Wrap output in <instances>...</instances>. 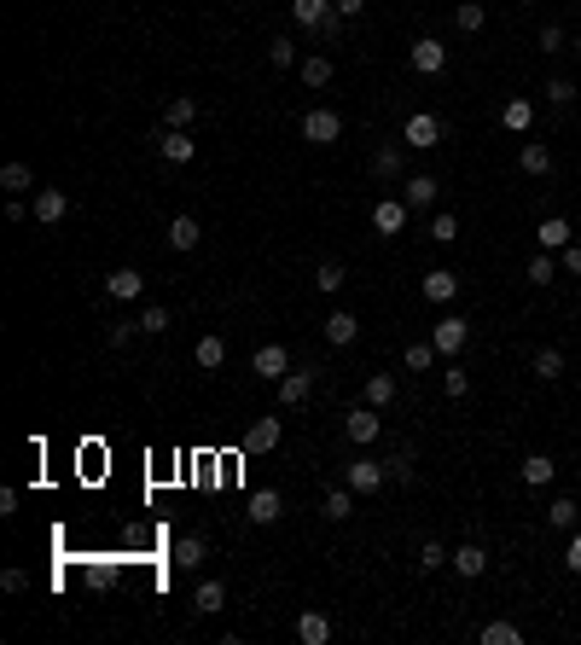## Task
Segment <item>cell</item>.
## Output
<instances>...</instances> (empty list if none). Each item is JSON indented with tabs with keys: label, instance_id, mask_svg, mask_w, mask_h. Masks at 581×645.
I'll use <instances>...</instances> for the list:
<instances>
[{
	"label": "cell",
	"instance_id": "obj_1",
	"mask_svg": "<svg viewBox=\"0 0 581 645\" xmlns=\"http://www.w3.org/2000/svg\"><path fill=\"white\" fill-rule=\"evenodd\" d=\"M303 140H314V146H338L343 140V117L338 110H326V105H314L303 117Z\"/></svg>",
	"mask_w": 581,
	"mask_h": 645
},
{
	"label": "cell",
	"instance_id": "obj_2",
	"mask_svg": "<svg viewBox=\"0 0 581 645\" xmlns=\"http://www.w3.org/2000/svg\"><path fill=\"white\" fill-rule=\"evenodd\" d=\"M343 437H349L355 448H373V442L384 437V419H378V407H355V413L343 419Z\"/></svg>",
	"mask_w": 581,
	"mask_h": 645
},
{
	"label": "cell",
	"instance_id": "obj_3",
	"mask_svg": "<svg viewBox=\"0 0 581 645\" xmlns=\"http://www.w3.org/2000/svg\"><path fill=\"white\" fill-rule=\"evenodd\" d=\"M430 343H436V355H460L465 343H471V326H465L460 314H442L436 326H430Z\"/></svg>",
	"mask_w": 581,
	"mask_h": 645
},
{
	"label": "cell",
	"instance_id": "obj_4",
	"mask_svg": "<svg viewBox=\"0 0 581 645\" xmlns=\"http://www.w3.org/2000/svg\"><path fill=\"white\" fill-rule=\"evenodd\" d=\"M251 372H256V378H268V384H279L291 372V349H286V343H262V349L251 355Z\"/></svg>",
	"mask_w": 581,
	"mask_h": 645
},
{
	"label": "cell",
	"instance_id": "obj_5",
	"mask_svg": "<svg viewBox=\"0 0 581 645\" xmlns=\"http://www.w3.org/2000/svg\"><path fill=\"white\" fill-rule=\"evenodd\" d=\"M343 482H349L355 494H378V489L390 482V465H384V460H355L349 471H343Z\"/></svg>",
	"mask_w": 581,
	"mask_h": 645
},
{
	"label": "cell",
	"instance_id": "obj_6",
	"mask_svg": "<svg viewBox=\"0 0 581 645\" xmlns=\"http://www.w3.org/2000/svg\"><path fill=\"white\" fill-rule=\"evenodd\" d=\"M407 216H413V204H407V198H384V204H373V227H378V239H395V233L407 227Z\"/></svg>",
	"mask_w": 581,
	"mask_h": 645
},
{
	"label": "cell",
	"instance_id": "obj_7",
	"mask_svg": "<svg viewBox=\"0 0 581 645\" xmlns=\"http://www.w3.org/2000/svg\"><path fill=\"white\" fill-rule=\"evenodd\" d=\"M407 146H413V152H430V146H442V122L430 117V110H413V117H407V134H401Z\"/></svg>",
	"mask_w": 581,
	"mask_h": 645
},
{
	"label": "cell",
	"instance_id": "obj_8",
	"mask_svg": "<svg viewBox=\"0 0 581 645\" xmlns=\"http://www.w3.org/2000/svg\"><path fill=\"white\" fill-rule=\"evenodd\" d=\"M279 437H286V425H279V419H256V425L244 430V454H274Z\"/></svg>",
	"mask_w": 581,
	"mask_h": 645
},
{
	"label": "cell",
	"instance_id": "obj_9",
	"mask_svg": "<svg viewBox=\"0 0 581 645\" xmlns=\"http://www.w3.org/2000/svg\"><path fill=\"white\" fill-rule=\"evenodd\" d=\"M65 216H70V198L58 192V186H41V192H35V221H41V227H58Z\"/></svg>",
	"mask_w": 581,
	"mask_h": 645
},
{
	"label": "cell",
	"instance_id": "obj_10",
	"mask_svg": "<svg viewBox=\"0 0 581 645\" xmlns=\"http://www.w3.org/2000/svg\"><path fill=\"white\" fill-rule=\"evenodd\" d=\"M407 58H413V70H418V76H436V70L448 65V47H442L436 35H425V41H413V53H407Z\"/></svg>",
	"mask_w": 581,
	"mask_h": 645
},
{
	"label": "cell",
	"instance_id": "obj_11",
	"mask_svg": "<svg viewBox=\"0 0 581 645\" xmlns=\"http://www.w3.org/2000/svg\"><path fill=\"white\" fill-rule=\"evenodd\" d=\"M355 500H361V494H355L349 482H338V489H326V500H320V517H331V524H349V517H355Z\"/></svg>",
	"mask_w": 581,
	"mask_h": 645
},
{
	"label": "cell",
	"instance_id": "obj_12",
	"mask_svg": "<svg viewBox=\"0 0 581 645\" xmlns=\"http://www.w3.org/2000/svg\"><path fill=\"white\" fill-rule=\"evenodd\" d=\"M448 564H453V576L477 581V576H483V570H489V552L477 547V541H460V547H453V558H448Z\"/></svg>",
	"mask_w": 581,
	"mask_h": 645
},
{
	"label": "cell",
	"instance_id": "obj_13",
	"mask_svg": "<svg viewBox=\"0 0 581 645\" xmlns=\"http://www.w3.org/2000/svg\"><path fill=\"white\" fill-rule=\"evenodd\" d=\"M401 198H407L413 209H430V204L442 198V181H436V175H407V181H401Z\"/></svg>",
	"mask_w": 581,
	"mask_h": 645
},
{
	"label": "cell",
	"instance_id": "obj_14",
	"mask_svg": "<svg viewBox=\"0 0 581 645\" xmlns=\"http://www.w3.org/2000/svg\"><path fill=\"white\" fill-rule=\"evenodd\" d=\"M251 524H279V517H286V500H279V489H256L251 494Z\"/></svg>",
	"mask_w": 581,
	"mask_h": 645
},
{
	"label": "cell",
	"instance_id": "obj_15",
	"mask_svg": "<svg viewBox=\"0 0 581 645\" xmlns=\"http://www.w3.org/2000/svg\"><path fill=\"white\" fill-rule=\"evenodd\" d=\"M157 152H163V163H192V157H198V146H192V134H187V128H163Z\"/></svg>",
	"mask_w": 581,
	"mask_h": 645
},
{
	"label": "cell",
	"instance_id": "obj_16",
	"mask_svg": "<svg viewBox=\"0 0 581 645\" xmlns=\"http://www.w3.org/2000/svg\"><path fill=\"white\" fill-rule=\"evenodd\" d=\"M425 296L430 303H453V296H460V274H453V268H430L425 274Z\"/></svg>",
	"mask_w": 581,
	"mask_h": 645
},
{
	"label": "cell",
	"instance_id": "obj_17",
	"mask_svg": "<svg viewBox=\"0 0 581 645\" xmlns=\"http://www.w3.org/2000/svg\"><path fill=\"white\" fill-rule=\"evenodd\" d=\"M331 12H338V0H291V18L303 23V30H320Z\"/></svg>",
	"mask_w": 581,
	"mask_h": 645
},
{
	"label": "cell",
	"instance_id": "obj_18",
	"mask_svg": "<svg viewBox=\"0 0 581 645\" xmlns=\"http://www.w3.org/2000/svg\"><path fill=\"white\" fill-rule=\"evenodd\" d=\"M140 291H145V279L134 274V268H117V274H105V296H117V303H134Z\"/></svg>",
	"mask_w": 581,
	"mask_h": 645
},
{
	"label": "cell",
	"instance_id": "obj_19",
	"mask_svg": "<svg viewBox=\"0 0 581 645\" xmlns=\"http://www.w3.org/2000/svg\"><path fill=\"white\" fill-rule=\"evenodd\" d=\"M535 239H541V251H564V244L576 239V227H570L564 216H547V221L535 227Z\"/></svg>",
	"mask_w": 581,
	"mask_h": 645
},
{
	"label": "cell",
	"instance_id": "obj_20",
	"mask_svg": "<svg viewBox=\"0 0 581 645\" xmlns=\"http://www.w3.org/2000/svg\"><path fill=\"white\" fill-rule=\"evenodd\" d=\"M308 395H314V372H286V378H279V402L286 407H303Z\"/></svg>",
	"mask_w": 581,
	"mask_h": 645
},
{
	"label": "cell",
	"instance_id": "obj_21",
	"mask_svg": "<svg viewBox=\"0 0 581 645\" xmlns=\"http://www.w3.org/2000/svg\"><path fill=\"white\" fill-rule=\"evenodd\" d=\"M169 558H175V570H198V564L209 558V541H204V535H180Z\"/></svg>",
	"mask_w": 581,
	"mask_h": 645
},
{
	"label": "cell",
	"instance_id": "obj_22",
	"mask_svg": "<svg viewBox=\"0 0 581 645\" xmlns=\"http://www.w3.org/2000/svg\"><path fill=\"white\" fill-rule=\"evenodd\" d=\"M296 640H303V645H326L331 640V616L303 611V616H296Z\"/></svg>",
	"mask_w": 581,
	"mask_h": 645
},
{
	"label": "cell",
	"instance_id": "obj_23",
	"mask_svg": "<svg viewBox=\"0 0 581 645\" xmlns=\"http://www.w3.org/2000/svg\"><path fill=\"white\" fill-rule=\"evenodd\" d=\"M326 338H331V343H338V349H349V343H355V338H361V320H355V314H349V308H338V314H331V320H326Z\"/></svg>",
	"mask_w": 581,
	"mask_h": 645
},
{
	"label": "cell",
	"instance_id": "obj_24",
	"mask_svg": "<svg viewBox=\"0 0 581 645\" xmlns=\"http://www.w3.org/2000/svg\"><path fill=\"white\" fill-rule=\"evenodd\" d=\"M517 477H524V482H529V489H547V482H552V477H559V465H552V460H547V454H529V460H524V465H517Z\"/></svg>",
	"mask_w": 581,
	"mask_h": 645
},
{
	"label": "cell",
	"instance_id": "obj_25",
	"mask_svg": "<svg viewBox=\"0 0 581 645\" xmlns=\"http://www.w3.org/2000/svg\"><path fill=\"white\" fill-rule=\"evenodd\" d=\"M517 163H524V175H552V146H541V140H524V152H517Z\"/></svg>",
	"mask_w": 581,
	"mask_h": 645
},
{
	"label": "cell",
	"instance_id": "obj_26",
	"mask_svg": "<svg viewBox=\"0 0 581 645\" xmlns=\"http://www.w3.org/2000/svg\"><path fill=\"white\" fill-rule=\"evenodd\" d=\"M169 244H175V251H198V244H204V227H198L192 216H175L169 221Z\"/></svg>",
	"mask_w": 581,
	"mask_h": 645
},
{
	"label": "cell",
	"instance_id": "obj_27",
	"mask_svg": "<svg viewBox=\"0 0 581 645\" xmlns=\"http://www.w3.org/2000/svg\"><path fill=\"white\" fill-rule=\"evenodd\" d=\"M198 122V99H187V93H175L163 105V128H192Z\"/></svg>",
	"mask_w": 581,
	"mask_h": 645
},
{
	"label": "cell",
	"instance_id": "obj_28",
	"mask_svg": "<svg viewBox=\"0 0 581 645\" xmlns=\"http://www.w3.org/2000/svg\"><path fill=\"white\" fill-rule=\"evenodd\" d=\"M500 122H506L512 134H524L529 122H535V99H506V105H500Z\"/></svg>",
	"mask_w": 581,
	"mask_h": 645
},
{
	"label": "cell",
	"instance_id": "obj_29",
	"mask_svg": "<svg viewBox=\"0 0 581 645\" xmlns=\"http://www.w3.org/2000/svg\"><path fill=\"white\" fill-rule=\"evenodd\" d=\"M221 605H227V588H221V581H198V593H192V611H198V616H216Z\"/></svg>",
	"mask_w": 581,
	"mask_h": 645
},
{
	"label": "cell",
	"instance_id": "obj_30",
	"mask_svg": "<svg viewBox=\"0 0 581 645\" xmlns=\"http://www.w3.org/2000/svg\"><path fill=\"white\" fill-rule=\"evenodd\" d=\"M192 361L204 367V372H216L221 361H227V343H221L216 331H204V338H198V349H192Z\"/></svg>",
	"mask_w": 581,
	"mask_h": 645
},
{
	"label": "cell",
	"instance_id": "obj_31",
	"mask_svg": "<svg viewBox=\"0 0 581 645\" xmlns=\"http://www.w3.org/2000/svg\"><path fill=\"white\" fill-rule=\"evenodd\" d=\"M547 524H552V529H576V524H581V506L570 500V494H559V500L547 506Z\"/></svg>",
	"mask_w": 581,
	"mask_h": 645
},
{
	"label": "cell",
	"instance_id": "obj_32",
	"mask_svg": "<svg viewBox=\"0 0 581 645\" xmlns=\"http://www.w3.org/2000/svg\"><path fill=\"white\" fill-rule=\"evenodd\" d=\"M535 378H541V384L564 378V349H552V343H547V349H535Z\"/></svg>",
	"mask_w": 581,
	"mask_h": 645
},
{
	"label": "cell",
	"instance_id": "obj_33",
	"mask_svg": "<svg viewBox=\"0 0 581 645\" xmlns=\"http://www.w3.org/2000/svg\"><path fill=\"white\" fill-rule=\"evenodd\" d=\"M169 326H175V314H169V308L163 303H152V308H140V331H145V338H163V331Z\"/></svg>",
	"mask_w": 581,
	"mask_h": 645
},
{
	"label": "cell",
	"instance_id": "obj_34",
	"mask_svg": "<svg viewBox=\"0 0 581 645\" xmlns=\"http://www.w3.org/2000/svg\"><path fill=\"white\" fill-rule=\"evenodd\" d=\"M483 645H524V628H512V623H500V616H494V623H483V634H477Z\"/></svg>",
	"mask_w": 581,
	"mask_h": 645
},
{
	"label": "cell",
	"instance_id": "obj_35",
	"mask_svg": "<svg viewBox=\"0 0 581 645\" xmlns=\"http://www.w3.org/2000/svg\"><path fill=\"white\" fill-rule=\"evenodd\" d=\"M373 175H378V181H395V175H401V146H378V152H373Z\"/></svg>",
	"mask_w": 581,
	"mask_h": 645
},
{
	"label": "cell",
	"instance_id": "obj_36",
	"mask_svg": "<svg viewBox=\"0 0 581 645\" xmlns=\"http://www.w3.org/2000/svg\"><path fill=\"white\" fill-rule=\"evenodd\" d=\"M395 402V378L390 372H373V378H366V407H390Z\"/></svg>",
	"mask_w": 581,
	"mask_h": 645
},
{
	"label": "cell",
	"instance_id": "obj_37",
	"mask_svg": "<svg viewBox=\"0 0 581 645\" xmlns=\"http://www.w3.org/2000/svg\"><path fill=\"white\" fill-rule=\"evenodd\" d=\"M0 186H6L12 198H23V192H30V186H35V175H30V163H6V169H0Z\"/></svg>",
	"mask_w": 581,
	"mask_h": 645
},
{
	"label": "cell",
	"instance_id": "obj_38",
	"mask_svg": "<svg viewBox=\"0 0 581 645\" xmlns=\"http://www.w3.org/2000/svg\"><path fill=\"white\" fill-rule=\"evenodd\" d=\"M524 279H529V285H552V279H559V262H552V251H541L535 262L524 268Z\"/></svg>",
	"mask_w": 581,
	"mask_h": 645
},
{
	"label": "cell",
	"instance_id": "obj_39",
	"mask_svg": "<svg viewBox=\"0 0 581 645\" xmlns=\"http://www.w3.org/2000/svg\"><path fill=\"white\" fill-rule=\"evenodd\" d=\"M343 279H349V274H343V262H320L314 268V291H326V296L343 291Z\"/></svg>",
	"mask_w": 581,
	"mask_h": 645
},
{
	"label": "cell",
	"instance_id": "obj_40",
	"mask_svg": "<svg viewBox=\"0 0 581 645\" xmlns=\"http://www.w3.org/2000/svg\"><path fill=\"white\" fill-rule=\"evenodd\" d=\"M483 18H489V12L477 6V0H460V6H453V23H460L465 35H477V30H483Z\"/></svg>",
	"mask_w": 581,
	"mask_h": 645
},
{
	"label": "cell",
	"instance_id": "obj_41",
	"mask_svg": "<svg viewBox=\"0 0 581 645\" xmlns=\"http://www.w3.org/2000/svg\"><path fill=\"white\" fill-rule=\"evenodd\" d=\"M442 390H448V402H465V395H471V378H465V367H460V361L442 372Z\"/></svg>",
	"mask_w": 581,
	"mask_h": 645
},
{
	"label": "cell",
	"instance_id": "obj_42",
	"mask_svg": "<svg viewBox=\"0 0 581 645\" xmlns=\"http://www.w3.org/2000/svg\"><path fill=\"white\" fill-rule=\"evenodd\" d=\"M296 70H303V82H308V88H326V82H331V58H303V65H296Z\"/></svg>",
	"mask_w": 581,
	"mask_h": 645
},
{
	"label": "cell",
	"instance_id": "obj_43",
	"mask_svg": "<svg viewBox=\"0 0 581 645\" xmlns=\"http://www.w3.org/2000/svg\"><path fill=\"white\" fill-rule=\"evenodd\" d=\"M430 239H436V244H453V239H460V216H448V209H442V216H430Z\"/></svg>",
	"mask_w": 581,
	"mask_h": 645
},
{
	"label": "cell",
	"instance_id": "obj_44",
	"mask_svg": "<svg viewBox=\"0 0 581 645\" xmlns=\"http://www.w3.org/2000/svg\"><path fill=\"white\" fill-rule=\"evenodd\" d=\"M436 367V343H407V372H430Z\"/></svg>",
	"mask_w": 581,
	"mask_h": 645
},
{
	"label": "cell",
	"instance_id": "obj_45",
	"mask_svg": "<svg viewBox=\"0 0 581 645\" xmlns=\"http://www.w3.org/2000/svg\"><path fill=\"white\" fill-rule=\"evenodd\" d=\"M268 65H279V70L296 65V41L291 35H274V41H268Z\"/></svg>",
	"mask_w": 581,
	"mask_h": 645
},
{
	"label": "cell",
	"instance_id": "obj_46",
	"mask_svg": "<svg viewBox=\"0 0 581 645\" xmlns=\"http://www.w3.org/2000/svg\"><path fill=\"white\" fill-rule=\"evenodd\" d=\"M448 558H453V552H448V547H442V541H436V535H430V541H425V547H418V570H442V564H448Z\"/></svg>",
	"mask_w": 581,
	"mask_h": 645
},
{
	"label": "cell",
	"instance_id": "obj_47",
	"mask_svg": "<svg viewBox=\"0 0 581 645\" xmlns=\"http://www.w3.org/2000/svg\"><path fill=\"white\" fill-rule=\"evenodd\" d=\"M547 105H559V110L576 105V82H570V76H552V82H547Z\"/></svg>",
	"mask_w": 581,
	"mask_h": 645
},
{
	"label": "cell",
	"instance_id": "obj_48",
	"mask_svg": "<svg viewBox=\"0 0 581 645\" xmlns=\"http://www.w3.org/2000/svg\"><path fill=\"white\" fill-rule=\"evenodd\" d=\"M384 465H390V477H395V482H413V454H407V448H401V454H390Z\"/></svg>",
	"mask_w": 581,
	"mask_h": 645
},
{
	"label": "cell",
	"instance_id": "obj_49",
	"mask_svg": "<svg viewBox=\"0 0 581 645\" xmlns=\"http://www.w3.org/2000/svg\"><path fill=\"white\" fill-rule=\"evenodd\" d=\"M134 331H140V320H134V326H110V331H105V343H110V349H128Z\"/></svg>",
	"mask_w": 581,
	"mask_h": 645
},
{
	"label": "cell",
	"instance_id": "obj_50",
	"mask_svg": "<svg viewBox=\"0 0 581 645\" xmlns=\"http://www.w3.org/2000/svg\"><path fill=\"white\" fill-rule=\"evenodd\" d=\"M541 47H547V53H564V30H559V23H547V30H541Z\"/></svg>",
	"mask_w": 581,
	"mask_h": 645
},
{
	"label": "cell",
	"instance_id": "obj_51",
	"mask_svg": "<svg viewBox=\"0 0 581 645\" xmlns=\"http://www.w3.org/2000/svg\"><path fill=\"white\" fill-rule=\"evenodd\" d=\"M343 23H349V18H343V12H331V18L320 23V35H326V41H338V35H343Z\"/></svg>",
	"mask_w": 581,
	"mask_h": 645
},
{
	"label": "cell",
	"instance_id": "obj_52",
	"mask_svg": "<svg viewBox=\"0 0 581 645\" xmlns=\"http://www.w3.org/2000/svg\"><path fill=\"white\" fill-rule=\"evenodd\" d=\"M0 588H6V593H23V588H30V576H23V570H6V576H0Z\"/></svg>",
	"mask_w": 581,
	"mask_h": 645
},
{
	"label": "cell",
	"instance_id": "obj_53",
	"mask_svg": "<svg viewBox=\"0 0 581 645\" xmlns=\"http://www.w3.org/2000/svg\"><path fill=\"white\" fill-rule=\"evenodd\" d=\"M564 564H570L576 576H581V529H576V535H570V552H564Z\"/></svg>",
	"mask_w": 581,
	"mask_h": 645
},
{
	"label": "cell",
	"instance_id": "obj_54",
	"mask_svg": "<svg viewBox=\"0 0 581 645\" xmlns=\"http://www.w3.org/2000/svg\"><path fill=\"white\" fill-rule=\"evenodd\" d=\"M564 268H570V274H581V244H576V239L564 244Z\"/></svg>",
	"mask_w": 581,
	"mask_h": 645
},
{
	"label": "cell",
	"instance_id": "obj_55",
	"mask_svg": "<svg viewBox=\"0 0 581 645\" xmlns=\"http://www.w3.org/2000/svg\"><path fill=\"white\" fill-rule=\"evenodd\" d=\"M338 12H343V18H361V12H366V0H338Z\"/></svg>",
	"mask_w": 581,
	"mask_h": 645
},
{
	"label": "cell",
	"instance_id": "obj_56",
	"mask_svg": "<svg viewBox=\"0 0 581 645\" xmlns=\"http://www.w3.org/2000/svg\"><path fill=\"white\" fill-rule=\"evenodd\" d=\"M576 58H581V35H576Z\"/></svg>",
	"mask_w": 581,
	"mask_h": 645
},
{
	"label": "cell",
	"instance_id": "obj_57",
	"mask_svg": "<svg viewBox=\"0 0 581 645\" xmlns=\"http://www.w3.org/2000/svg\"><path fill=\"white\" fill-rule=\"evenodd\" d=\"M524 6H529V0H524Z\"/></svg>",
	"mask_w": 581,
	"mask_h": 645
}]
</instances>
